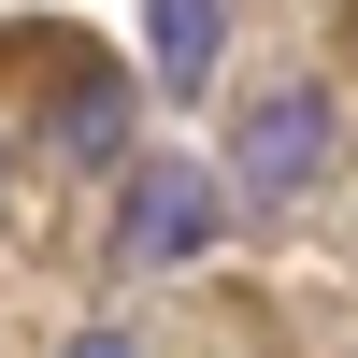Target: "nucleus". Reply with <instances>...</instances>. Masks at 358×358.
<instances>
[{
  "label": "nucleus",
  "mask_w": 358,
  "mask_h": 358,
  "mask_svg": "<svg viewBox=\"0 0 358 358\" xmlns=\"http://www.w3.org/2000/svg\"><path fill=\"white\" fill-rule=\"evenodd\" d=\"M72 358H143V344L129 330H72Z\"/></svg>",
  "instance_id": "5"
},
{
  "label": "nucleus",
  "mask_w": 358,
  "mask_h": 358,
  "mask_svg": "<svg viewBox=\"0 0 358 358\" xmlns=\"http://www.w3.org/2000/svg\"><path fill=\"white\" fill-rule=\"evenodd\" d=\"M315 172H330V86H258L244 101V129H229V187L244 201H301Z\"/></svg>",
  "instance_id": "2"
},
{
  "label": "nucleus",
  "mask_w": 358,
  "mask_h": 358,
  "mask_svg": "<svg viewBox=\"0 0 358 358\" xmlns=\"http://www.w3.org/2000/svg\"><path fill=\"white\" fill-rule=\"evenodd\" d=\"M143 43H158V86H201L229 43V0H143Z\"/></svg>",
  "instance_id": "4"
},
{
  "label": "nucleus",
  "mask_w": 358,
  "mask_h": 358,
  "mask_svg": "<svg viewBox=\"0 0 358 358\" xmlns=\"http://www.w3.org/2000/svg\"><path fill=\"white\" fill-rule=\"evenodd\" d=\"M115 244L143 258V273H187V258H215V229H229V172H201V158H129L115 172Z\"/></svg>",
  "instance_id": "1"
},
{
  "label": "nucleus",
  "mask_w": 358,
  "mask_h": 358,
  "mask_svg": "<svg viewBox=\"0 0 358 358\" xmlns=\"http://www.w3.org/2000/svg\"><path fill=\"white\" fill-rule=\"evenodd\" d=\"M57 158H72V172H129V72L86 57V72L57 86Z\"/></svg>",
  "instance_id": "3"
}]
</instances>
